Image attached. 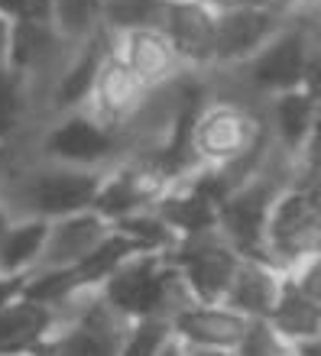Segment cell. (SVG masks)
<instances>
[{
    "label": "cell",
    "mask_w": 321,
    "mask_h": 356,
    "mask_svg": "<svg viewBox=\"0 0 321 356\" xmlns=\"http://www.w3.org/2000/svg\"><path fill=\"white\" fill-rule=\"evenodd\" d=\"M162 36L172 42L175 56L185 62L191 75H205L214 68L217 7L205 0H169Z\"/></svg>",
    "instance_id": "cell-11"
},
{
    "label": "cell",
    "mask_w": 321,
    "mask_h": 356,
    "mask_svg": "<svg viewBox=\"0 0 321 356\" xmlns=\"http://www.w3.org/2000/svg\"><path fill=\"white\" fill-rule=\"evenodd\" d=\"M285 275H289V282L302 291L305 298H312L321 308V253L308 256L305 263H299L292 272H285Z\"/></svg>",
    "instance_id": "cell-31"
},
{
    "label": "cell",
    "mask_w": 321,
    "mask_h": 356,
    "mask_svg": "<svg viewBox=\"0 0 321 356\" xmlns=\"http://www.w3.org/2000/svg\"><path fill=\"white\" fill-rule=\"evenodd\" d=\"M159 356H185V347H182V343H179L175 337H172L169 343L162 347V353H159Z\"/></svg>",
    "instance_id": "cell-39"
},
{
    "label": "cell",
    "mask_w": 321,
    "mask_h": 356,
    "mask_svg": "<svg viewBox=\"0 0 321 356\" xmlns=\"http://www.w3.org/2000/svg\"><path fill=\"white\" fill-rule=\"evenodd\" d=\"M33 356H39V353H33Z\"/></svg>",
    "instance_id": "cell-44"
},
{
    "label": "cell",
    "mask_w": 321,
    "mask_h": 356,
    "mask_svg": "<svg viewBox=\"0 0 321 356\" xmlns=\"http://www.w3.org/2000/svg\"><path fill=\"white\" fill-rule=\"evenodd\" d=\"M62 324L39 356H120L130 321H123L97 291H81L58 308Z\"/></svg>",
    "instance_id": "cell-4"
},
{
    "label": "cell",
    "mask_w": 321,
    "mask_h": 356,
    "mask_svg": "<svg viewBox=\"0 0 321 356\" xmlns=\"http://www.w3.org/2000/svg\"><path fill=\"white\" fill-rule=\"evenodd\" d=\"M140 250L133 246V240H127V236L120 234V230H113L111 236H107L104 243L97 246L95 253L88 256L85 263L75 266V275H78V285L85 291H97L101 285H104L107 279H111L113 272L120 269L130 256H136Z\"/></svg>",
    "instance_id": "cell-25"
},
{
    "label": "cell",
    "mask_w": 321,
    "mask_h": 356,
    "mask_svg": "<svg viewBox=\"0 0 321 356\" xmlns=\"http://www.w3.org/2000/svg\"><path fill=\"white\" fill-rule=\"evenodd\" d=\"M302 3H308V0H279V7L289 13V10H295V7H302Z\"/></svg>",
    "instance_id": "cell-41"
},
{
    "label": "cell",
    "mask_w": 321,
    "mask_h": 356,
    "mask_svg": "<svg viewBox=\"0 0 321 356\" xmlns=\"http://www.w3.org/2000/svg\"><path fill=\"white\" fill-rule=\"evenodd\" d=\"M33 7H36V0H0V13L10 17L13 23H17V19H26L29 13H33Z\"/></svg>",
    "instance_id": "cell-36"
},
{
    "label": "cell",
    "mask_w": 321,
    "mask_h": 356,
    "mask_svg": "<svg viewBox=\"0 0 321 356\" xmlns=\"http://www.w3.org/2000/svg\"><path fill=\"white\" fill-rule=\"evenodd\" d=\"M285 181L260 165L253 178L230 191L221 211H217V230L224 240L246 259H266V227L276 201L285 191Z\"/></svg>",
    "instance_id": "cell-5"
},
{
    "label": "cell",
    "mask_w": 321,
    "mask_h": 356,
    "mask_svg": "<svg viewBox=\"0 0 321 356\" xmlns=\"http://www.w3.org/2000/svg\"><path fill=\"white\" fill-rule=\"evenodd\" d=\"M113 46H117V36L101 29L95 39H88L85 46L72 49V58L62 68V75L56 81V91H52L56 111H65V113L85 111L88 101H91V91H95L97 72L104 65V58L113 52Z\"/></svg>",
    "instance_id": "cell-17"
},
{
    "label": "cell",
    "mask_w": 321,
    "mask_h": 356,
    "mask_svg": "<svg viewBox=\"0 0 321 356\" xmlns=\"http://www.w3.org/2000/svg\"><path fill=\"white\" fill-rule=\"evenodd\" d=\"M295 356H321V337L308 340V343H302V347H295Z\"/></svg>",
    "instance_id": "cell-37"
},
{
    "label": "cell",
    "mask_w": 321,
    "mask_h": 356,
    "mask_svg": "<svg viewBox=\"0 0 321 356\" xmlns=\"http://www.w3.org/2000/svg\"><path fill=\"white\" fill-rule=\"evenodd\" d=\"M302 165L305 169H321V104H318L315 127L308 133V143H305V149H302Z\"/></svg>",
    "instance_id": "cell-34"
},
{
    "label": "cell",
    "mask_w": 321,
    "mask_h": 356,
    "mask_svg": "<svg viewBox=\"0 0 321 356\" xmlns=\"http://www.w3.org/2000/svg\"><path fill=\"white\" fill-rule=\"evenodd\" d=\"M321 253V217L299 188H285L276 201L266 227V259L283 272H292L308 256Z\"/></svg>",
    "instance_id": "cell-9"
},
{
    "label": "cell",
    "mask_w": 321,
    "mask_h": 356,
    "mask_svg": "<svg viewBox=\"0 0 321 356\" xmlns=\"http://www.w3.org/2000/svg\"><path fill=\"white\" fill-rule=\"evenodd\" d=\"M62 324V314L49 305H36V301L10 298L7 305H0V356H33L46 347V340L52 337Z\"/></svg>",
    "instance_id": "cell-15"
},
{
    "label": "cell",
    "mask_w": 321,
    "mask_h": 356,
    "mask_svg": "<svg viewBox=\"0 0 321 356\" xmlns=\"http://www.w3.org/2000/svg\"><path fill=\"white\" fill-rule=\"evenodd\" d=\"M52 26L72 49L104 29V0H52Z\"/></svg>",
    "instance_id": "cell-24"
},
{
    "label": "cell",
    "mask_w": 321,
    "mask_h": 356,
    "mask_svg": "<svg viewBox=\"0 0 321 356\" xmlns=\"http://www.w3.org/2000/svg\"><path fill=\"white\" fill-rule=\"evenodd\" d=\"M318 117V101L312 94H305L302 88L285 94H276L266 101V123H269V136L279 149L292 152L302 159V149L308 143V133Z\"/></svg>",
    "instance_id": "cell-19"
},
{
    "label": "cell",
    "mask_w": 321,
    "mask_h": 356,
    "mask_svg": "<svg viewBox=\"0 0 321 356\" xmlns=\"http://www.w3.org/2000/svg\"><path fill=\"white\" fill-rule=\"evenodd\" d=\"M49 220H13L7 236L0 240V279H26L39 266L42 250H46Z\"/></svg>",
    "instance_id": "cell-23"
},
{
    "label": "cell",
    "mask_w": 321,
    "mask_h": 356,
    "mask_svg": "<svg viewBox=\"0 0 321 356\" xmlns=\"http://www.w3.org/2000/svg\"><path fill=\"white\" fill-rule=\"evenodd\" d=\"M289 13L273 7H221L214 36V68H240L285 26Z\"/></svg>",
    "instance_id": "cell-10"
},
{
    "label": "cell",
    "mask_w": 321,
    "mask_h": 356,
    "mask_svg": "<svg viewBox=\"0 0 321 356\" xmlns=\"http://www.w3.org/2000/svg\"><path fill=\"white\" fill-rule=\"evenodd\" d=\"M273 146L266 101L205 97L191 123V152L201 169H237L256 175Z\"/></svg>",
    "instance_id": "cell-1"
},
{
    "label": "cell",
    "mask_w": 321,
    "mask_h": 356,
    "mask_svg": "<svg viewBox=\"0 0 321 356\" xmlns=\"http://www.w3.org/2000/svg\"><path fill=\"white\" fill-rule=\"evenodd\" d=\"M117 56L140 78L146 91H159L191 75L185 62L175 56L172 42L162 36V29H136V33L117 36Z\"/></svg>",
    "instance_id": "cell-12"
},
{
    "label": "cell",
    "mask_w": 321,
    "mask_h": 356,
    "mask_svg": "<svg viewBox=\"0 0 321 356\" xmlns=\"http://www.w3.org/2000/svg\"><path fill=\"white\" fill-rule=\"evenodd\" d=\"M123 156H127L123 133L97 120L88 107L65 113L42 136V159L72 169H111Z\"/></svg>",
    "instance_id": "cell-6"
},
{
    "label": "cell",
    "mask_w": 321,
    "mask_h": 356,
    "mask_svg": "<svg viewBox=\"0 0 321 356\" xmlns=\"http://www.w3.org/2000/svg\"><path fill=\"white\" fill-rule=\"evenodd\" d=\"M26 78L17 75L13 68H3L0 72V146L17 133L23 113H26Z\"/></svg>",
    "instance_id": "cell-29"
},
{
    "label": "cell",
    "mask_w": 321,
    "mask_h": 356,
    "mask_svg": "<svg viewBox=\"0 0 321 356\" xmlns=\"http://www.w3.org/2000/svg\"><path fill=\"white\" fill-rule=\"evenodd\" d=\"M250 321L217 301V305H191L172 321V334L182 347L198 350H237L244 340Z\"/></svg>",
    "instance_id": "cell-16"
},
{
    "label": "cell",
    "mask_w": 321,
    "mask_h": 356,
    "mask_svg": "<svg viewBox=\"0 0 321 356\" xmlns=\"http://www.w3.org/2000/svg\"><path fill=\"white\" fill-rule=\"evenodd\" d=\"M175 337L172 324L162 318H143L127 327V337L120 343V356H159L162 347Z\"/></svg>",
    "instance_id": "cell-28"
},
{
    "label": "cell",
    "mask_w": 321,
    "mask_h": 356,
    "mask_svg": "<svg viewBox=\"0 0 321 356\" xmlns=\"http://www.w3.org/2000/svg\"><path fill=\"white\" fill-rule=\"evenodd\" d=\"M113 230H120L127 240H133V246L140 250V253H162L169 256L172 246L179 243V236H175V230H172L166 220H162L152 207H146V211H140V214H130L123 217V220H117L113 224Z\"/></svg>",
    "instance_id": "cell-27"
},
{
    "label": "cell",
    "mask_w": 321,
    "mask_h": 356,
    "mask_svg": "<svg viewBox=\"0 0 321 356\" xmlns=\"http://www.w3.org/2000/svg\"><path fill=\"white\" fill-rule=\"evenodd\" d=\"M266 321H269V327L283 340H289L292 347H302L308 340L321 337V308L295 289L292 282H289V275H285L283 291H279V298H276V305Z\"/></svg>",
    "instance_id": "cell-22"
},
{
    "label": "cell",
    "mask_w": 321,
    "mask_h": 356,
    "mask_svg": "<svg viewBox=\"0 0 321 356\" xmlns=\"http://www.w3.org/2000/svg\"><path fill=\"white\" fill-rule=\"evenodd\" d=\"M308 36L292 17L285 19V26L256 52L246 65L230 68L237 75V85L244 88L246 97H260L269 101L276 94L295 91L302 88L305 56H308Z\"/></svg>",
    "instance_id": "cell-7"
},
{
    "label": "cell",
    "mask_w": 321,
    "mask_h": 356,
    "mask_svg": "<svg viewBox=\"0 0 321 356\" xmlns=\"http://www.w3.org/2000/svg\"><path fill=\"white\" fill-rule=\"evenodd\" d=\"M169 259L182 272V279L191 289L195 301L217 305V301H224L244 256L227 243L221 230H205V234L195 236H179Z\"/></svg>",
    "instance_id": "cell-8"
},
{
    "label": "cell",
    "mask_w": 321,
    "mask_h": 356,
    "mask_svg": "<svg viewBox=\"0 0 321 356\" xmlns=\"http://www.w3.org/2000/svg\"><path fill=\"white\" fill-rule=\"evenodd\" d=\"M205 3H211V7H217V10H221V7H230L234 0H205Z\"/></svg>",
    "instance_id": "cell-42"
},
{
    "label": "cell",
    "mask_w": 321,
    "mask_h": 356,
    "mask_svg": "<svg viewBox=\"0 0 321 356\" xmlns=\"http://www.w3.org/2000/svg\"><path fill=\"white\" fill-rule=\"evenodd\" d=\"M308 3H315V7H318V10H321V0H308Z\"/></svg>",
    "instance_id": "cell-43"
},
{
    "label": "cell",
    "mask_w": 321,
    "mask_h": 356,
    "mask_svg": "<svg viewBox=\"0 0 321 356\" xmlns=\"http://www.w3.org/2000/svg\"><path fill=\"white\" fill-rule=\"evenodd\" d=\"M111 234L113 224L104 220L97 211H81V214H68L62 220H52L46 236V250H42V259H39L36 269H75Z\"/></svg>",
    "instance_id": "cell-13"
},
{
    "label": "cell",
    "mask_w": 321,
    "mask_h": 356,
    "mask_svg": "<svg viewBox=\"0 0 321 356\" xmlns=\"http://www.w3.org/2000/svg\"><path fill=\"white\" fill-rule=\"evenodd\" d=\"M107 169H72L58 162H42L23 172H7L0 181V204L13 220H62L95 207Z\"/></svg>",
    "instance_id": "cell-2"
},
{
    "label": "cell",
    "mask_w": 321,
    "mask_h": 356,
    "mask_svg": "<svg viewBox=\"0 0 321 356\" xmlns=\"http://www.w3.org/2000/svg\"><path fill=\"white\" fill-rule=\"evenodd\" d=\"M10 49H13V19L0 13V72L10 68Z\"/></svg>",
    "instance_id": "cell-35"
},
{
    "label": "cell",
    "mask_w": 321,
    "mask_h": 356,
    "mask_svg": "<svg viewBox=\"0 0 321 356\" xmlns=\"http://www.w3.org/2000/svg\"><path fill=\"white\" fill-rule=\"evenodd\" d=\"M146 97H150V91L127 68V62L117 56V46H113V52L104 58V65L97 72L88 111L95 113L97 120H104L107 127H113V130H123L136 117V111L146 104Z\"/></svg>",
    "instance_id": "cell-14"
},
{
    "label": "cell",
    "mask_w": 321,
    "mask_h": 356,
    "mask_svg": "<svg viewBox=\"0 0 321 356\" xmlns=\"http://www.w3.org/2000/svg\"><path fill=\"white\" fill-rule=\"evenodd\" d=\"M302 91L312 94L315 101L321 104V49H318V46H308V56H305Z\"/></svg>",
    "instance_id": "cell-33"
},
{
    "label": "cell",
    "mask_w": 321,
    "mask_h": 356,
    "mask_svg": "<svg viewBox=\"0 0 321 356\" xmlns=\"http://www.w3.org/2000/svg\"><path fill=\"white\" fill-rule=\"evenodd\" d=\"M169 0H104V29L111 36L136 29H162Z\"/></svg>",
    "instance_id": "cell-26"
},
{
    "label": "cell",
    "mask_w": 321,
    "mask_h": 356,
    "mask_svg": "<svg viewBox=\"0 0 321 356\" xmlns=\"http://www.w3.org/2000/svg\"><path fill=\"white\" fill-rule=\"evenodd\" d=\"M10 227H13V217H10V211L3 204H0V240H3V236H7V230Z\"/></svg>",
    "instance_id": "cell-40"
},
{
    "label": "cell",
    "mask_w": 321,
    "mask_h": 356,
    "mask_svg": "<svg viewBox=\"0 0 321 356\" xmlns=\"http://www.w3.org/2000/svg\"><path fill=\"white\" fill-rule=\"evenodd\" d=\"M152 211L175 230V236H195L205 234V230H217V211L221 207L185 178L179 185L166 188L159 201L152 204Z\"/></svg>",
    "instance_id": "cell-20"
},
{
    "label": "cell",
    "mask_w": 321,
    "mask_h": 356,
    "mask_svg": "<svg viewBox=\"0 0 321 356\" xmlns=\"http://www.w3.org/2000/svg\"><path fill=\"white\" fill-rule=\"evenodd\" d=\"M237 356H295V347L283 340L269 327V321H250L240 347L234 350Z\"/></svg>",
    "instance_id": "cell-30"
},
{
    "label": "cell",
    "mask_w": 321,
    "mask_h": 356,
    "mask_svg": "<svg viewBox=\"0 0 321 356\" xmlns=\"http://www.w3.org/2000/svg\"><path fill=\"white\" fill-rule=\"evenodd\" d=\"M68 42L56 33V26L49 19H17L13 23V49H10V68L17 75L29 78L33 72L46 68L49 62H56L62 56V49ZM72 49V46H68Z\"/></svg>",
    "instance_id": "cell-21"
},
{
    "label": "cell",
    "mask_w": 321,
    "mask_h": 356,
    "mask_svg": "<svg viewBox=\"0 0 321 356\" xmlns=\"http://www.w3.org/2000/svg\"><path fill=\"white\" fill-rule=\"evenodd\" d=\"M285 272L276 269L269 259H240L234 282L224 295V305L246 321H266L273 311L279 291H283Z\"/></svg>",
    "instance_id": "cell-18"
},
{
    "label": "cell",
    "mask_w": 321,
    "mask_h": 356,
    "mask_svg": "<svg viewBox=\"0 0 321 356\" xmlns=\"http://www.w3.org/2000/svg\"><path fill=\"white\" fill-rule=\"evenodd\" d=\"M97 295L130 324L143 318H162L172 324L182 311L198 305L185 279H182V272L175 269V263L162 253L130 256L97 289Z\"/></svg>",
    "instance_id": "cell-3"
},
{
    "label": "cell",
    "mask_w": 321,
    "mask_h": 356,
    "mask_svg": "<svg viewBox=\"0 0 321 356\" xmlns=\"http://www.w3.org/2000/svg\"><path fill=\"white\" fill-rule=\"evenodd\" d=\"M185 356H237L234 350H198V347H185Z\"/></svg>",
    "instance_id": "cell-38"
},
{
    "label": "cell",
    "mask_w": 321,
    "mask_h": 356,
    "mask_svg": "<svg viewBox=\"0 0 321 356\" xmlns=\"http://www.w3.org/2000/svg\"><path fill=\"white\" fill-rule=\"evenodd\" d=\"M289 17H292L295 23H299V26L305 29V36H308V42L321 49V10L315 7V3H302V7L289 10Z\"/></svg>",
    "instance_id": "cell-32"
}]
</instances>
